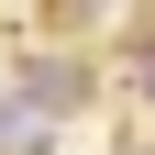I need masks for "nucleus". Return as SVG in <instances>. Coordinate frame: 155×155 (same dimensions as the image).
<instances>
[{"mask_svg": "<svg viewBox=\"0 0 155 155\" xmlns=\"http://www.w3.org/2000/svg\"><path fill=\"white\" fill-rule=\"evenodd\" d=\"M33 111H78V67H33Z\"/></svg>", "mask_w": 155, "mask_h": 155, "instance_id": "1", "label": "nucleus"}, {"mask_svg": "<svg viewBox=\"0 0 155 155\" xmlns=\"http://www.w3.org/2000/svg\"><path fill=\"white\" fill-rule=\"evenodd\" d=\"M133 89H144V100H155V45H144V55H133Z\"/></svg>", "mask_w": 155, "mask_h": 155, "instance_id": "2", "label": "nucleus"}]
</instances>
